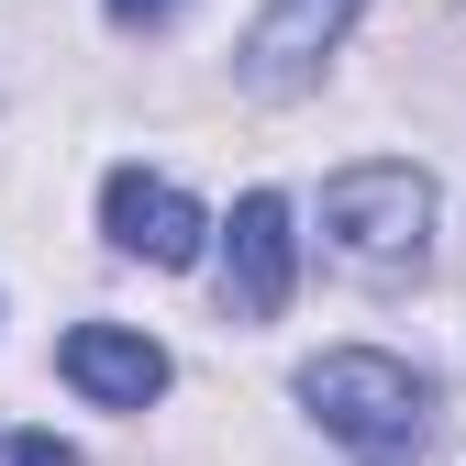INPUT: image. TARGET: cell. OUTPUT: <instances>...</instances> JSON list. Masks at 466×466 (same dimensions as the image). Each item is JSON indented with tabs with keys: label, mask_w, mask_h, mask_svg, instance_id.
Listing matches in <instances>:
<instances>
[{
	"label": "cell",
	"mask_w": 466,
	"mask_h": 466,
	"mask_svg": "<svg viewBox=\"0 0 466 466\" xmlns=\"http://www.w3.org/2000/svg\"><path fill=\"white\" fill-rule=\"evenodd\" d=\"M300 400H311V422L333 444H356L367 466H422V422H433V378L422 367L344 344V356H311L300 367Z\"/></svg>",
	"instance_id": "1"
},
{
	"label": "cell",
	"mask_w": 466,
	"mask_h": 466,
	"mask_svg": "<svg viewBox=\"0 0 466 466\" xmlns=\"http://www.w3.org/2000/svg\"><path fill=\"white\" fill-rule=\"evenodd\" d=\"M100 233H111L123 256H145V267H189L211 222H200V200H189L178 178H145V167H111V178H100Z\"/></svg>",
	"instance_id": "5"
},
{
	"label": "cell",
	"mask_w": 466,
	"mask_h": 466,
	"mask_svg": "<svg viewBox=\"0 0 466 466\" xmlns=\"http://www.w3.org/2000/svg\"><path fill=\"white\" fill-rule=\"evenodd\" d=\"M111 23H167V12H189V0H100Z\"/></svg>",
	"instance_id": "8"
},
{
	"label": "cell",
	"mask_w": 466,
	"mask_h": 466,
	"mask_svg": "<svg viewBox=\"0 0 466 466\" xmlns=\"http://www.w3.org/2000/svg\"><path fill=\"white\" fill-rule=\"evenodd\" d=\"M0 466H78V444H56V433H0Z\"/></svg>",
	"instance_id": "7"
},
{
	"label": "cell",
	"mask_w": 466,
	"mask_h": 466,
	"mask_svg": "<svg viewBox=\"0 0 466 466\" xmlns=\"http://www.w3.org/2000/svg\"><path fill=\"white\" fill-rule=\"evenodd\" d=\"M289 278H300L289 200L278 189H245V200H233V256H222V311L233 322H278L289 311Z\"/></svg>",
	"instance_id": "4"
},
{
	"label": "cell",
	"mask_w": 466,
	"mask_h": 466,
	"mask_svg": "<svg viewBox=\"0 0 466 466\" xmlns=\"http://www.w3.org/2000/svg\"><path fill=\"white\" fill-rule=\"evenodd\" d=\"M322 233H333V256L367 267V278L422 267V245H433V178L422 167H344V178H322Z\"/></svg>",
	"instance_id": "2"
},
{
	"label": "cell",
	"mask_w": 466,
	"mask_h": 466,
	"mask_svg": "<svg viewBox=\"0 0 466 466\" xmlns=\"http://www.w3.org/2000/svg\"><path fill=\"white\" fill-rule=\"evenodd\" d=\"M356 12H367V0H267L256 34H245V56H233V78H245L256 100L311 89V78H322V56L356 34Z\"/></svg>",
	"instance_id": "3"
},
{
	"label": "cell",
	"mask_w": 466,
	"mask_h": 466,
	"mask_svg": "<svg viewBox=\"0 0 466 466\" xmlns=\"http://www.w3.org/2000/svg\"><path fill=\"white\" fill-rule=\"evenodd\" d=\"M56 378H67L78 400H100V411H145V400L167 389V344L134 333V322H78L67 344H56Z\"/></svg>",
	"instance_id": "6"
}]
</instances>
